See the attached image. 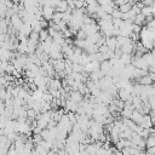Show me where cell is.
<instances>
[{"label": "cell", "instance_id": "1", "mask_svg": "<svg viewBox=\"0 0 155 155\" xmlns=\"http://www.w3.org/2000/svg\"><path fill=\"white\" fill-rule=\"evenodd\" d=\"M56 13V8L50 6V5H45L44 8H42V18H45L46 21H52L53 16Z\"/></svg>", "mask_w": 155, "mask_h": 155}, {"label": "cell", "instance_id": "2", "mask_svg": "<svg viewBox=\"0 0 155 155\" xmlns=\"http://www.w3.org/2000/svg\"><path fill=\"white\" fill-rule=\"evenodd\" d=\"M48 87H50V90H48V91H53V90H62L63 84H62V81H61V79H59V78H54V79H51V81H50V84H48Z\"/></svg>", "mask_w": 155, "mask_h": 155}, {"label": "cell", "instance_id": "3", "mask_svg": "<svg viewBox=\"0 0 155 155\" xmlns=\"http://www.w3.org/2000/svg\"><path fill=\"white\" fill-rule=\"evenodd\" d=\"M139 126L143 127V128H148V130L153 128L154 122H153V120H151V116H150V115H144V117H143V120H142V122H140Z\"/></svg>", "mask_w": 155, "mask_h": 155}, {"label": "cell", "instance_id": "4", "mask_svg": "<svg viewBox=\"0 0 155 155\" xmlns=\"http://www.w3.org/2000/svg\"><path fill=\"white\" fill-rule=\"evenodd\" d=\"M105 44H107V46H108L111 51H115L116 47H117V38H115V36H109V38H107Z\"/></svg>", "mask_w": 155, "mask_h": 155}, {"label": "cell", "instance_id": "5", "mask_svg": "<svg viewBox=\"0 0 155 155\" xmlns=\"http://www.w3.org/2000/svg\"><path fill=\"white\" fill-rule=\"evenodd\" d=\"M69 94H70V99L74 101V102H76V103H80V102L84 101V94L80 93L79 91H70Z\"/></svg>", "mask_w": 155, "mask_h": 155}, {"label": "cell", "instance_id": "6", "mask_svg": "<svg viewBox=\"0 0 155 155\" xmlns=\"http://www.w3.org/2000/svg\"><path fill=\"white\" fill-rule=\"evenodd\" d=\"M143 117H144V115H143L142 113H139L138 110H134V111L132 113V116H131V120H132L133 122H136L137 125H140V122H142V120H143Z\"/></svg>", "mask_w": 155, "mask_h": 155}, {"label": "cell", "instance_id": "7", "mask_svg": "<svg viewBox=\"0 0 155 155\" xmlns=\"http://www.w3.org/2000/svg\"><path fill=\"white\" fill-rule=\"evenodd\" d=\"M138 82H139L140 85H143V86H151V85L154 84V81H153V79L149 76V74L145 75V76H143V78H140V79L138 80Z\"/></svg>", "mask_w": 155, "mask_h": 155}, {"label": "cell", "instance_id": "8", "mask_svg": "<svg viewBox=\"0 0 155 155\" xmlns=\"http://www.w3.org/2000/svg\"><path fill=\"white\" fill-rule=\"evenodd\" d=\"M145 18H147V17H145L143 13H139V15H137V16H136V18H134V22H133V23H134V24H138V25H140V27H142L143 24H145Z\"/></svg>", "mask_w": 155, "mask_h": 155}, {"label": "cell", "instance_id": "9", "mask_svg": "<svg viewBox=\"0 0 155 155\" xmlns=\"http://www.w3.org/2000/svg\"><path fill=\"white\" fill-rule=\"evenodd\" d=\"M132 7H133V5H132L131 2H126V4L121 5V6L119 7V10H120L122 13H128V12L132 10Z\"/></svg>", "mask_w": 155, "mask_h": 155}, {"label": "cell", "instance_id": "10", "mask_svg": "<svg viewBox=\"0 0 155 155\" xmlns=\"http://www.w3.org/2000/svg\"><path fill=\"white\" fill-rule=\"evenodd\" d=\"M143 4L145 5V6H151V5H154L155 4V0H143Z\"/></svg>", "mask_w": 155, "mask_h": 155}, {"label": "cell", "instance_id": "11", "mask_svg": "<svg viewBox=\"0 0 155 155\" xmlns=\"http://www.w3.org/2000/svg\"><path fill=\"white\" fill-rule=\"evenodd\" d=\"M140 155H148L147 153H140Z\"/></svg>", "mask_w": 155, "mask_h": 155}]
</instances>
